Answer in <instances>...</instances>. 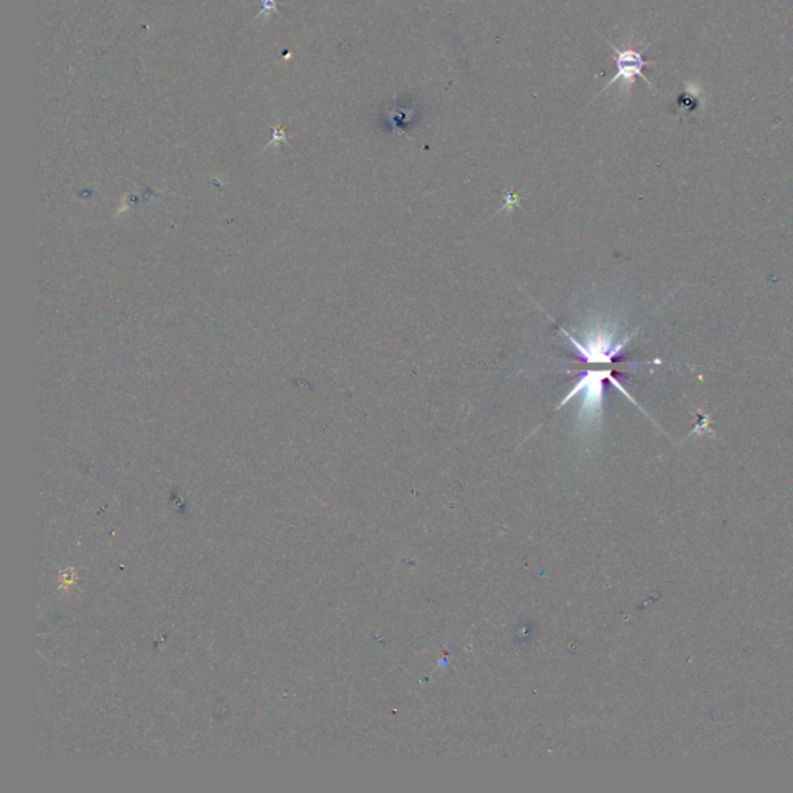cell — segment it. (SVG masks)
<instances>
[{
    "instance_id": "6da1fadb",
    "label": "cell",
    "mask_w": 793,
    "mask_h": 793,
    "mask_svg": "<svg viewBox=\"0 0 793 793\" xmlns=\"http://www.w3.org/2000/svg\"><path fill=\"white\" fill-rule=\"evenodd\" d=\"M605 380H609L611 385H614L618 391L626 395L634 405L639 406V403L632 399L628 391L617 382V378L614 377L611 369L588 371L583 377L578 378L577 385L567 394L566 399L560 403V408H563L564 405H567L569 400L574 399L575 395H581L580 408H578V422H580L586 430H591L592 426H598V423H600L601 406H603V385H605Z\"/></svg>"
},
{
    "instance_id": "7a4b0ae2",
    "label": "cell",
    "mask_w": 793,
    "mask_h": 793,
    "mask_svg": "<svg viewBox=\"0 0 793 793\" xmlns=\"http://www.w3.org/2000/svg\"><path fill=\"white\" fill-rule=\"evenodd\" d=\"M563 333L569 338L570 343L574 344L575 351L586 360V363L605 364V366L614 364L615 357L620 355L632 338V335H629L623 340H615V330H612V326L595 327L589 335H584L583 340H577L564 329Z\"/></svg>"
},
{
    "instance_id": "3957f363",
    "label": "cell",
    "mask_w": 793,
    "mask_h": 793,
    "mask_svg": "<svg viewBox=\"0 0 793 793\" xmlns=\"http://www.w3.org/2000/svg\"><path fill=\"white\" fill-rule=\"evenodd\" d=\"M608 44L611 45V49L614 50L615 62H617V73L612 76L611 81L606 84L605 89L601 90V93H605L606 90L611 89L612 84L617 83V81H623V83L628 84V86H634L637 78H642L643 81L648 84L649 89H653L651 81L643 75V70L648 66H653V62L646 61L645 55L639 52V50L634 49L632 45H628L626 49H618L617 45L612 44V42L608 41Z\"/></svg>"
}]
</instances>
